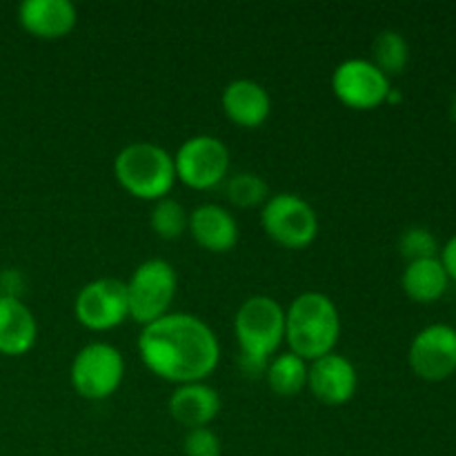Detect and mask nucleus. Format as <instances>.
Here are the masks:
<instances>
[{
	"instance_id": "17",
	"label": "nucleus",
	"mask_w": 456,
	"mask_h": 456,
	"mask_svg": "<svg viewBox=\"0 0 456 456\" xmlns=\"http://www.w3.org/2000/svg\"><path fill=\"white\" fill-rule=\"evenodd\" d=\"M38 323L22 298L0 297V354L22 356L34 347Z\"/></svg>"
},
{
	"instance_id": "8",
	"label": "nucleus",
	"mask_w": 456,
	"mask_h": 456,
	"mask_svg": "<svg viewBox=\"0 0 456 456\" xmlns=\"http://www.w3.org/2000/svg\"><path fill=\"white\" fill-rule=\"evenodd\" d=\"M176 178L191 190H209L225 181L230 169V150L225 142L209 134L191 136L174 156Z\"/></svg>"
},
{
	"instance_id": "24",
	"label": "nucleus",
	"mask_w": 456,
	"mask_h": 456,
	"mask_svg": "<svg viewBox=\"0 0 456 456\" xmlns=\"http://www.w3.org/2000/svg\"><path fill=\"white\" fill-rule=\"evenodd\" d=\"M183 450L185 456H221V439L209 428H194L187 430Z\"/></svg>"
},
{
	"instance_id": "13",
	"label": "nucleus",
	"mask_w": 456,
	"mask_h": 456,
	"mask_svg": "<svg viewBox=\"0 0 456 456\" xmlns=\"http://www.w3.org/2000/svg\"><path fill=\"white\" fill-rule=\"evenodd\" d=\"M18 20L27 34L56 40L74 29L78 12L69 0H25L18 7Z\"/></svg>"
},
{
	"instance_id": "2",
	"label": "nucleus",
	"mask_w": 456,
	"mask_h": 456,
	"mask_svg": "<svg viewBox=\"0 0 456 456\" xmlns=\"http://www.w3.org/2000/svg\"><path fill=\"white\" fill-rule=\"evenodd\" d=\"M239 368L249 379L265 374L267 363L285 341V310L272 297H249L234 319Z\"/></svg>"
},
{
	"instance_id": "27",
	"label": "nucleus",
	"mask_w": 456,
	"mask_h": 456,
	"mask_svg": "<svg viewBox=\"0 0 456 456\" xmlns=\"http://www.w3.org/2000/svg\"><path fill=\"white\" fill-rule=\"evenodd\" d=\"M450 118H452L454 123H456V92H454V96H452V102H450Z\"/></svg>"
},
{
	"instance_id": "9",
	"label": "nucleus",
	"mask_w": 456,
	"mask_h": 456,
	"mask_svg": "<svg viewBox=\"0 0 456 456\" xmlns=\"http://www.w3.org/2000/svg\"><path fill=\"white\" fill-rule=\"evenodd\" d=\"M74 312L78 323L94 332L118 328L129 316L127 285L125 281L111 276L92 281L76 297Z\"/></svg>"
},
{
	"instance_id": "4",
	"label": "nucleus",
	"mask_w": 456,
	"mask_h": 456,
	"mask_svg": "<svg viewBox=\"0 0 456 456\" xmlns=\"http://www.w3.org/2000/svg\"><path fill=\"white\" fill-rule=\"evenodd\" d=\"M114 176L125 191L156 203L176 183L174 156L156 142H129L114 159Z\"/></svg>"
},
{
	"instance_id": "1",
	"label": "nucleus",
	"mask_w": 456,
	"mask_h": 456,
	"mask_svg": "<svg viewBox=\"0 0 456 456\" xmlns=\"http://www.w3.org/2000/svg\"><path fill=\"white\" fill-rule=\"evenodd\" d=\"M142 363L169 383H199L216 370L221 346L205 321L174 312L145 325L138 337Z\"/></svg>"
},
{
	"instance_id": "7",
	"label": "nucleus",
	"mask_w": 456,
	"mask_h": 456,
	"mask_svg": "<svg viewBox=\"0 0 456 456\" xmlns=\"http://www.w3.org/2000/svg\"><path fill=\"white\" fill-rule=\"evenodd\" d=\"M125 377L123 354L110 343H89L71 363V386L83 399L102 401L114 395Z\"/></svg>"
},
{
	"instance_id": "22",
	"label": "nucleus",
	"mask_w": 456,
	"mask_h": 456,
	"mask_svg": "<svg viewBox=\"0 0 456 456\" xmlns=\"http://www.w3.org/2000/svg\"><path fill=\"white\" fill-rule=\"evenodd\" d=\"M225 191L227 199H230L236 208H256V205H265V200L270 199L267 183L254 172L234 174V176L227 181Z\"/></svg>"
},
{
	"instance_id": "12",
	"label": "nucleus",
	"mask_w": 456,
	"mask_h": 456,
	"mask_svg": "<svg viewBox=\"0 0 456 456\" xmlns=\"http://www.w3.org/2000/svg\"><path fill=\"white\" fill-rule=\"evenodd\" d=\"M359 377L346 356L330 352L307 365V387L325 405H343L356 395Z\"/></svg>"
},
{
	"instance_id": "14",
	"label": "nucleus",
	"mask_w": 456,
	"mask_h": 456,
	"mask_svg": "<svg viewBox=\"0 0 456 456\" xmlns=\"http://www.w3.org/2000/svg\"><path fill=\"white\" fill-rule=\"evenodd\" d=\"M223 111L239 127H261L272 111V98L261 83L252 78L232 80L223 89Z\"/></svg>"
},
{
	"instance_id": "25",
	"label": "nucleus",
	"mask_w": 456,
	"mask_h": 456,
	"mask_svg": "<svg viewBox=\"0 0 456 456\" xmlns=\"http://www.w3.org/2000/svg\"><path fill=\"white\" fill-rule=\"evenodd\" d=\"M25 292V276L16 267H7L0 272V297L20 298Z\"/></svg>"
},
{
	"instance_id": "10",
	"label": "nucleus",
	"mask_w": 456,
	"mask_h": 456,
	"mask_svg": "<svg viewBox=\"0 0 456 456\" xmlns=\"http://www.w3.org/2000/svg\"><path fill=\"white\" fill-rule=\"evenodd\" d=\"M332 89L343 105L352 110H374L390 94V78L368 58H347L334 69Z\"/></svg>"
},
{
	"instance_id": "18",
	"label": "nucleus",
	"mask_w": 456,
	"mask_h": 456,
	"mask_svg": "<svg viewBox=\"0 0 456 456\" xmlns=\"http://www.w3.org/2000/svg\"><path fill=\"white\" fill-rule=\"evenodd\" d=\"M448 283L450 279L445 274L444 265H441L439 256L408 263L403 276H401L403 292L417 303L439 301L445 294V289H448Z\"/></svg>"
},
{
	"instance_id": "21",
	"label": "nucleus",
	"mask_w": 456,
	"mask_h": 456,
	"mask_svg": "<svg viewBox=\"0 0 456 456\" xmlns=\"http://www.w3.org/2000/svg\"><path fill=\"white\" fill-rule=\"evenodd\" d=\"M150 225L160 239H181L187 232V227H190V214L185 212V208L178 200L165 196V199L156 200L154 208H151Z\"/></svg>"
},
{
	"instance_id": "15",
	"label": "nucleus",
	"mask_w": 456,
	"mask_h": 456,
	"mask_svg": "<svg viewBox=\"0 0 456 456\" xmlns=\"http://www.w3.org/2000/svg\"><path fill=\"white\" fill-rule=\"evenodd\" d=\"M167 408L174 421L185 426L187 430L208 428L221 412V396L212 386L203 381L185 383L174 390Z\"/></svg>"
},
{
	"instance_id": "26",
	"label": "nucleus",
	"mask_w": 456,
	"mask_h": 456,
	"mask_svg": "<svg viewBox=\"0 0 456 456\" xmlns=\"http://www.w3.org/2000/svg\"><path fill=\"white\" fill-rule=\"evenodd\" d=\"M439 261H441V265H444V270H445V274H448V279L450 281H456V234L448 240V243L444 245V249H441Z\"/></svg>"
},
{
	"instance_id": "5",
	"label": "nucleus",
	"mask_w": 456,
	"mask_h": 456,
	"mask_svg": "<svg viewBox=\"0 0 456 456\" xmlns=\"http://www.w3.org/2000/svg\"><path fill=\"white\" fill-rule=\"evenodd\" d=\"M129 316L142 328L169 314L174 297H176L178 276L176 270L163 258H150L134 270L127 281Z\"/></svg>"
},
{
	"instance_id": "20",
	"label": "nucleus",
	"mask_w": 456,
	"mask_h": 456,
	"mask_svg": "<svg viewBox=\"0 0 456 456\" xmlns=\"http://www.w3.org/2000/svg\"><path fill=\"white\" fill-rule=\"evenodd\" d=\"M410 61V45L396 29H383L372 43V65L390 76L401 74Z\"/></svg>"
},
{
	"instance_id": "19",
	"label": "nucleus",
	"mask_w": 456,
	"mask_h": 456,
	"mask_svg": "<svg viewBox=\"0 0 456 456\" xmlns=\"http://www.w3.org/2000/svg\"><path fill=\"white\" fill-rule=\"evenodd\" d=\"M265 379L276 396H297L303 387H307V361H303L294 352L272 356Z\"/></svg>"
},
{
	"instance_id": "3",
	"label": "nucleus",
	"mask_w": 456,
	"mask_h": 456,
	"mask_svg": "<svg viewBox=\"0 0 456 456\" xmlns=\"http://www.w3.org/2000/svg\"><path fill=\"white\" fill-rule=\"evenodd\" d=\"M341 337V316L330 297L303 292L285 312V341L289 352L303 361H316L330 354Z\"/></svg>"
},
{
	"instance_id": "23",
	"label": "nucleus",
	"mask_w": 456,
	"mask_h": 456,
	"mask_svg": "<svg viewBox=\"0 0 456 456\" xmlns=\"http://www.w3.org/2000/svg\"><path fill=\"white\" fill-rule=\"evenodd\" d=\"M401 256L408 258V263L423 261V258H436L439 254V243L436 236L428 227H408L399 239Z\"/></svg>"
},
{
	"instance_id": "16",
	"label": "nucleus",
	"mask_w": 456,
	"mask_h": 456,
	"mask_svg": "<svg viewBox=\"0 0 456 456\" xmlns=\"http://www.w3.org/2000/svg\"><path fill=\"white\" fill-rule=\"evenodd\" d=\"M196 243L214 254L230 252L239 243V225L236 218L225 208L216 203L199 205L190 214V227Z\"/></svg>"
},
{
	"instance_id": "11",
	"label": "nucleus",
	"mask_w": 456,
	"mask_h": 456,
	"mask_svg": "<svg viewBox=\"0 0 456 456\" xmlns=\"http://www.w3.org/2000/svg\"><path fill=\"white\" fill-rule=\"evenodd\" d=\"M408 361L419 379L439 383L456 372V330L435 323L423 328L410 343Z\"/></svg>"
},
{
	"instance_id": "6",
	"label": "nucleus",
	"mask_w": 456,
	"mask_h": 456,
	"mask_svg": "<svg viewBox=\"0 0 456 456\" xmlns=\"http://www.w3.org/2000/svg\"><path fill=\"white\" fill-rule=\"evenodd\" d=\"M261 225L274 243L303 249L319 234V216L305 199L297 194L270 196L263 205Z\"/></svg>"
}]
</instances>
